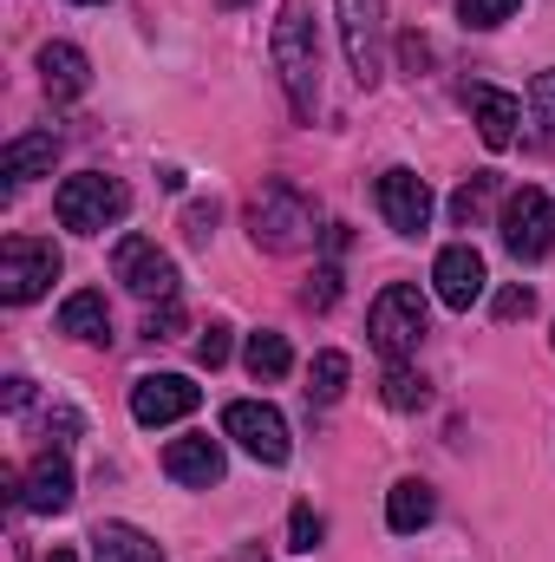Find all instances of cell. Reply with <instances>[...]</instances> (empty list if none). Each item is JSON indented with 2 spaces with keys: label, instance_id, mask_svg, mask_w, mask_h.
Returning <instances> with one entry per match:
<instances>
[{
  "label": "cell",
  "instance_id": "cell-1",
  "mask_svg": "<svg viewBox=\"0 0 555 562\" xmlns=\"http://www.w3.org/2000/svg\"><path fill=\"white\" fill-rule=\"evenodd\" d=\"M275 72H281V92H287L294 119H314V105H320V40H314V7L307 0H281Z\"/></svg>",
  "mask_w": 555,
  "mask_h": 562
},
{
  "label": "cell",
  "instance_id": "cell-2",
  "mask_svg": "<svg viewBox=\"0 0 555 562\" xmlns=\"http://www.w3.org/2000/svg\"><path fill=\"white\" fill-rule=\"evenodd\" d=\"M53 216L72 236H105V229H118L132 216V190L118 177H105V170H79V177H66L53 190Z\"/></svg>",
  "mask_w": 555,
  "mask_h": 562
},
{
  "label": "cell",
  "instance_id": "cell-3",
  "mask_svg": "<svg viewBox=\"0 0 555 562\" xmlns=\"http://www.w3.org/2000/svg\"><path fill=\"white\" fill-rule=\"evenodd\" d=\"M249 243L269 249V256H294V249H307V243H314V203H307L294 183L269 177V183L249 196Z\"/></svg>",
  "mask_w": 555,
  "mask_h": 562
},
{
  "label": "cell",
  "instance_id": "cell-4",
  "mask_svg": "<svg viewBox=\"0 0 555 562\" xmlns=\"http://www.w3.org/2000/svg\"><path fill=\"white\" fill-rule=\"evenodd\" d=\"M424 294H418V281H393V288H380V301L366 307V340L399 367L406 353H418V340H424Z\"/></svg>",
  "mask_w": 555,
  "mask_h": 562
},
{
  "label": "cell",
  "instance_id": "cell-5",
  "mask_svg": "<svg viewBox=\"0 0 555 562\" xmlns=\"http://www.w3.org/2000/svg\"><path fill=\"white\" fill-rule=\"evenodd\" d=\"M340 7V46L360 86L386 79V0H333Z\"/></svg>",
  "mask_w": 555,
  "mask_h": 562
},
{
  "label": "cell",
  "instance_id": "cell-6",
  "mask_svg": "<svg viewBox=\"0 0 555 562\" xmlns=\"http://www.w3.org/2000/svg\"><path fill=\"white\" fill-rule=\"evenodd\" d=\"M497 229H503V249H510L517 262H543V256L555 249V203L536 190V183H523V190L503 196Z\"/></svg>",
  "mask_w": 555,
  "mask_h": 562
},
{
  "label": "cell",
  "instance_id": "cell-7",
  "mask_svg": "<svg viewBox=\"0 0 555 562\" xmlns=\"http://www.w3.org/2000/svg\"><path fill=\"white\" fill-rule=\"evenodd\" d=\"M53 281H59V249L53 243H33V236H7L0 243V301L7 307L39 301Z\"/></svg>",
  "mask_w": 555,
  "mask_h": 562
},
{
  "label": "cell",
  "instance_id": "cell-8",
  "mask_svg": "<svg viewBox=\"0 0 555 562\" xmlns=\"http://www.w3.org/2000/svg\"><path fill=\"white\" fill-rule=\"evenodd\" d=\"M112 276L125 281L138 301H177V262L150 243V236H118V249H112Z\"/></svg>",
  "mask_w": 555,
  "mask_h": 562
},
{
  "label": "cell",
  "instance_id": "cell-9",
  "mask_svg": "<svg viewBox=\"0 0 555 562\" xmlns=\"http://www.w3.org/2000/svg\"><path fill=\"white\" fill-rule=\"evenodd\" d=\"M223 431H229L256 464H287V451H294L287 419H281L275 406H262V400H236V406L223 413Z\"/></svg>",
  "mask_w": 555,
  "mask_h": 562
},
{
  "label": "cell",
  "instance_id": "cell-10",
  "mask_svg": "<svg viewBox=\"0 0 555 562\" xmlns=\"http://www.w3.org/2000/svg\"><path fill=\"white\" fill-rule=\"evenodd\" d=\"M431 288H438V301L444 307H477L484 301V288H490V269H484V256L471 249V243H451V249H438V262H431Z\"/></svg>",
  "mask_w": 555,
  "mask_h": 562
},
{
  "label": "cell",
  "instance_id": "cell-11",
  "mask_svg": "<svg viewBox=\"0 0 555 562\" xmlns=\"http://www.w3.org/2000/svg\"><path fill=\"white\" fill-rule=\"evenodd\" d=\"M431 190H424V177L418 170H406V164H393L386 177H380V216L399 229V236H424L431 229Z\"/></svg>",
  "mask_w": 555,
  "mask_h": 562
},
{
  "label": "cell",
  "instance_id": "cell-12",
  "mask_svg": "<svg viewBox=\"0 0 555 562\" xmlns=\"http://www.w3.org/2000/svg\"><path fill=\"white\" fill-rule=\"evenodd\" d=\"M196 386L183 380V373H144L138 386H132V419L138 425H177L196 413Z\"/></svg>",
  "mask_w": 555,
  "mask_h": 562
},
{
  "label": "cell",
  "instance_id": "cell-13",
  "mask_svg": "<svg viewBox=\"0 0 555 562\" xmlns=\"http://www.w3.org/2000/svg\"><path fill=\"white\" fill-rule=\"evenodd\" d=\"M163 471H170L177 484H190V491H209V484H223L229 458H223V445H216V438L190 431V438H170V445H163Z\"/></svg>",
  "mask_w": 555,
  "mask_h": 562
},
{
  "label": "cell",
  "instance_id": "cell-14",
  "mask_svg": "<svg viewBox=\"0 0 555 562\" xmlns=\"http://www.w3.org/2000/svg\"><path fill=\"white\" fill-rule=\"evenodd\" d=\"M464 105H471V125H477V138L490 150H503L517 138V125H523V99L503 92V86H464Z\"/></svg>",
  "mask_w": 555,
  "mask_h": 562
},
{
  "label": "cell",
  "instance_id": "cell-15",
  "mask_svg": "<svg viewBox=\"0 0 555 562\" xmlns=\"http://www.w3.org/2000/svg\"><path fill=\"white\" fill-rule=\"evenodd\" d=\"M39 86H46L53 105H72V99H86V86H92V59H86L79 46L53 40V46H39Z\"/></svg>",
  "mask_w": 555,
  "mask_h": 562
},
{
  "label": "cell",
  "instance_id": "cell-16",
  "mask_svg": "<svg viewBox=\"0 0 555 562\" xmlns=\"http://www.w3.org/2000/svg\"><path fill=\"white\" fill-rule=\"evenodd\" d=\"M20 504L39 510V517H53V510L72 504V464H66V451H39V458H33V471H26V484H20Z\"/></svg>",
  "mask_w": 555,
  "mask_h": 562
},
{
  "label": "cell",
  "instance_id": "cell-17",
  "mask_svg": "<svg viewBox=\"0 0 555 562\" xmlns=\"http://www.w3.org/2000/svg\"><path fill=\"white\" fill-rule=\"evenodd\" d=\"M53 157H59V138L53 132H26V138H13L0 150V177H7V190H20V183H33V177H53Z\"/></svg>",
  "mask_w": 555,
  "mask_h": 562
},
{
  "label": "cell",
  "instance_id": "cell-18",
  "mask_svg": "<svg viewBox=\"0 0 555 562\" xmlns=\"http://www.w3.org/2000/svg\"><path fill=\"white\" fill-rule=\"evenodd\" d=\"M59 334L105 347V340H112V307H105V294H99V288H79V294H66V307H59Z\"/></svg>",
  "mask_w": 555,
  "mask_h": 562
},
{
  "label": "cell",
  "instance_id": "cell-19",
  "mask_svg": "<svg viewBox=\"0 0 555 562\" xmlns=\"http://www.w3.org/2000/svg\"><path fill=\"white\" fill-rule=\"evenodd\" d=\"M438 517V497H431V484L424 477H399L393 491H386V524L399 530V537H412Z\"/></svg>",
  "mask_w": 555,
  "mask_h": 562
},
{
  "label": "cell",
  "instance_id": "cell-20",
  "mask_svg": "<svg viewBox=\"0 0 555 562\" xmlns=\"http://www.w3.org/2000/svg\"><path fill=\"white\" fill-rule=\"evenodd\" d=\"M86 543H92V562H163V550L132 524H99Z\"/></svg>",
  "mask_w": 555,
  "mask_h": 562
},
{
  "label": "cell",
  "instance_id": "cell-21",
  "mask_svg": "<svg viewBox=\"0 0 555 562\" xmlns=\"http://www.w3.org/2000/svg\"><path fill=\"white\" fill-rule=\"evenodd\" d=\"M249 373L256 380H287V367H294V347H287V334H275V327H262V334H249Z\"/></svg>",
  "mask_w": 555,
  "mask_h": 562
},
{
  "label": "cell",
  "instance_id": "cell-22",
  "mask_svg": "<svg viewBox=\"0 0 555 562\" xmlns=\"http://www.w3.org/2000/svg\"><path fill=\"white\" fill-rule=\"evenodd\" d=\"M347 373H353L347 353H333V347L314 353V367H307V400H314V406H333V400L347 393Z\"/></svg>",
  "mask_w": 555,
  "mask_h": 562
},
{
  "label": "cell",
  "instance_id": "cell-23",
  "mask_svg": "<svg viewBox=\"0 0 555 562\" xmlns=\"http://www.w3.org/2000/svg\"><path fill=\"white\" fill-rule=\"evenodd\" d=\"M490 196H497V177L484 170V177H471V183H457V196H451V216H457V223L471 229V223H477V216L490 210Z\"/></svg>",
  "mask_w": 555,
  "mask_h": 562
},
{
  "label": "cell",
  "instance_id": "cell-24",
  "mask_svg": "<svg viewBox=\"0 0 555 562\" xmlns=\"http://www.w3.org/2000/svg\"><path fill=\"white\" fill-rule=\"evenodd\" d=\"M424 400H431V393H424V380H418L412 367L399 360V367L386 373V406H393V413H418Z\"/></svg>",
  "mask_w": 555,
  "mask_h": 562
},
{
  "label": "cell",
  "instance_id": "cell-25",
  "mask_svg": "<svg viewBox=\"0 0 555 562\" xmlns=\"http://www.w3.org/2000/svg\"><path fill=\"white\" fill-rule=\"evenodd\" d=\"M320 537H327V524L307 510V504H294V517H287V550H301V557H314L320 550Z\"/></svg>",
  "mask_w": 555,
  "mask_h": 562
},
{
  "label": "cell",
  "instance_id": "cell-26",
  "mask_svg": "<svg viewBox=\"0 0 555 562\" xmlns=\"http://www.w3.org/2000/svg\"><path fill=\"white\" fill-rule=\"evenodd\" d=\"M510 13H517V0H457V20L477 26V33H484V26H503Z\"/></svg>",
  "mask_w": 555,
  "mask_h": 562
},
{
  "label": "cell",
  "instance_id": "cell-27",
  "mask_svg": "<svg viewBox=\"0 0 555 562\" xmlns=\"http://www.w3.org/2000/svg\"><path fill=\"white\" fill-rule=\"evenodd\" d=\"M177 334H183V307L177 301H157L144 314V340H177Z\"/></svg>",
  "mask_w": 555,
  "mask_h": 562
},
{
  "label": "cell",
  "instance_id": "cell-28",
  "mask_svg": "<svg viewBox=\"0 0 555 562\" xmlns=\"http://www.w3.org/2000/svg\"><path fill=\"white\" fill-rule=\"evenodd\" d=\"M314 314H327L333 301H340V269H314V281H307V294H301Z\"/></svg>",
  "mask_w": 555,
  "mask_h": 562
},
{
  "label": "cell",
  "instance_id": "cell-29",
  "mask_svg": "<svg viewBox=\"0 0 555 562\" xmlns=\"http://www.w3.org/2000/svg\"><path fill=\"white\" fill-rule=\"evenodd\" d=\"M216 216H223L216 196H209V203H190V210H183V236H190V243H209V236H216Z\"/></svg>",
  "mask_w": 555,
  "mask_h": 562
},
{
  "label": "cell",
  "instance_id": "cell-30",
  "mask_svg": "<svg viewBox=\"0 0 555 562\" xmlns=\"http://www.w3.org/2000/svg\"><path fill=\"white\" fill-rule=\"evenodd\" d=\"M536 314V294L530 288H503L497 294V321H530Z\"/></svg>",
  "mask_w": 555,
  "mask_h": 562
},
{
  "label": "cell",
  "instance_id": "cell-31",
  "mask_svg": "<svg viewBox=\"0 0 555 562\" xmlns=\"http://www.w3.org/2000/svg\"><path fill=\"white\" fill-rule=\"evenodd\" d=\"M530 105H536V119L555 132V66H550V72H536V86H530Z\"/></svg>",
  "mask_w": 555,
  "mask_h": 562
},
{
  "label": "cell",
  "instance_id": "cell-32",
  "mask_svg": "<svg viewBox=\"0 0 555 562\" xmlns=\"http://www.w3.org/2000/svg\"><path fill=\"white\" fill-rule=\"evenodd\" d=\"M196 360H203V367H209V373H216V367H223V360H229V327H209V334H203V340H196Z\"/></svg>",
  "mask_w": 555,
  "mask_h": 562
},
{
  "label": "cell",
  "instance_id": "cell-33",
  "mask_svg": "<svg viewBox=\"0 0 555 562\" xmlns=\"http://www.w3.org/2000/svg\"><path fill=\"white\" fill-rule=\"evenodd\" d=\"M0 400H7V413H26V406H33V380H26V373H13V380L0 386Z\"/></svg>",
  "mask_w": 555,
  "mask_h": 562
},
{
  "label": "cell",
  "instance_id": "cell-34",
  "mask_svg": "<svg viewBox=\"0 0 555 562\" xmlns=\"http://www.w3.org/2000/svg\"><path fill=\"white\" fill-rule=\"evenodd\" d=\"M46 562H79V557H72V550H53V557H46Z\"/></svg>",
  "mask_w": 555,
  "mask_h": 562
},
{
  "label": "cell",
  "instance_id": "cell-35",
  "mask_svg": "<svg viewBox=\"0 0 555 562\" xmlns=\"http://www.w3.org/2000/svg\"><path fill=\"white\" fill-rule=\"evenodd\" d=\"M223 7H249V0H223Z\"/></svg>",
  "mask_w": 555,
  "mask_h": 562
},
{
  "label": "cell",
  "instance_id": "cell-36",
  "mask_svg": "<svg viewBox=\"0 0 555 562\" xmlns=\"http://www.w3.org/2000/svg\"><path fill=\"white\" fill-rule=\"evenodd\" d=\"M79 7H99V0H79Z\"/></svg>",
  "mask_w": 555,
  "mask_h": 562
}]
</instances>
